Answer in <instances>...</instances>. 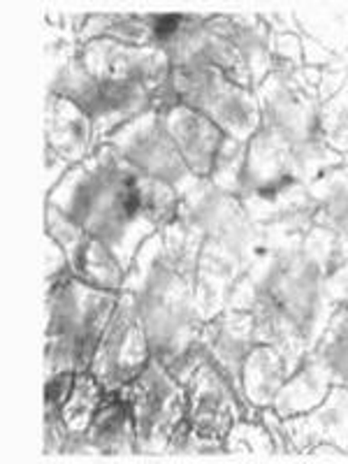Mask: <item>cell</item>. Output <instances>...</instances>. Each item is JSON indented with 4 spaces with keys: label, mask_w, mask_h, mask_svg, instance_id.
Here are the masks:
<instances>
[{
    "label": "cell",
    "mask_w": 348,
    "mask_h": 464,
    "mask_svg": "<svg viewBox=\"0 0 348 464\" xmlns=\"http://www.w3.org/2000/svg\"><path fill=\"white\" fill-rule=\"evenodd\" d=\"M312 353L325 364L334 383L348 385V304L337 306Z\"/></svg>",
    "instance_id": "cell-17"
},
{
    "label": "cell",
    "mask_w": 348,
    "mask_h": 464,
    "mask_svg": "<svg viewBox=\"0 0 348 464\" xmlns=\"http://www.w3.org/2000/svg\"><path fill=\"white\" fill-rule=\"evenodd\" d=\"M119 295L95 288L72 275L49 288L47 376L56 372H89Z\"/></svg>",
    "instance_id": "cell-1"
},
{
    "label": "cell",
    "mask_w": 348,
    "mask_h": 464,
    "mask_svg": "<svg viewBox=\"0 0 348 464\" xmlns=\"http://www.w3.org/2000/svg\"><path fill=\"white\" fill-rule=\"evenodd\" d=\"M186 418L169 439L168 453H214L223 450L226 437L239 418H248L242 400L221 372L211 362H202L200 370L186 383Z\"/></svg>",
    "instance_id": "cell-3"
},
{
    "label": "cell",
    "mask_w": 348,
    "mask_h": 464,
    "mask_svg": "<svg viewBox=\"0 0 348 464\" xmlns=\"http://www.w3.org/2000/svg\"><path fill=\"white\" fill-rule=\"evenodd\" d=\"M91 135L93 121L89 114L63 95L53 93L47 107L49 149L56 151L65 163H82L91 151Z\"/></svg>",
    "instance_id": "cell-13"
},
{
    "label": "cell",
    "mask_w": 348,
    "mask_h": 464,
    "mask_svg": "<svg viewBox=\"0 0 348 464\" xmlns=\"http://www.w3.org/2000/svg\"><path fill=\"white\" fill-rule=\"evenodd\" d=\"M138 450V432L132 418L130 397L126 388L116 392H107L101 409L91 422L89 432L82 439H68L63 453L82 455H130Z\"/></svg>",
    "instance_id": "cell-10"
},
{
    "label": "cell",
    "mask_w": 348,
    "mask_h": 464,
    "mask_svg": "<svg viewBox=\"0 0 348 464\" xmlns=\"http://www.w3.org/2000/svg\"><path fill=\"white\" fill-rule=\"evenodd\" d=\"M110 147L121 153L128 163L142 169L153 179L174 186L181 198L190 190L186 184H188V177H196V174L190 172L186 160L181 159L179 149L168 135L163 119L156 110L144 111L138 119L116 128L110 135Z\"/></svg>",
    "instance_id": "cell-6"
},
{
    "label": "cell",
    "mask_w": 348,
    "mask_h": 464,
    "mask_svg": "<svg viewBox=\"0 0 348 464\" xmlns=\"http://www.w3.org/2000/svg\"><path fill=\"white\" fill-rule=\"evenodd\" d=\"M284 430L295 453H304L316 443H333L348 453V385L334 383L316 409L285 418Z\"/></svg>",
    "instance_id": "cell-12"
},
{
    "label": "cell",
    "mask_w": 348,
    "mask_h": 464,
    "mask_svg": "<svg viewBox=\"0 0 348 464\" xmlns=\"http://www.w3.org/2000/svg\"><path fill=\"white\" fill-rule=\"evenodd\" d=\"M333 376L327 372L325 364L316 355H306L302 364L297 367L288 379L284 381L281 391L275 397V409L281 418L302 416V413L312 411L333 391Z\"/></svg>",
    "instance_id": "cell-14"
},
{
    "label": "cell",
    "mask_w": 348,
    "mask_h": 464,
    "mask_svg": "<svg viewBox=\"0 0 348 464\" xmlns=\"http://www.w3.org/2000/svg\"><path fill=\"white\" fill-rule=\"evenodd\" d=\"M226 453L235 455H276V443L260 418H239L226 437Z\"/></svg>",
    "instance_id": "cell-18"
},
{
    "label": "cell",
    "mask_w": 348,
    "mask_h": 464,
    "mask_svg": "<svg viewBox=\"0 0 348 464\" xmlns=\"http://www.w3.org/2000/svg\"><path fill=\"white\" fill-rule=\"evenodd\" d=\"M130 397L138 450L168 453L169 439L186 418V385L174 379L160 360L151 358L142 374L126 385Z\"/></svg>",
    "instance_id": "cell-4"
},
{
    "label": "cell",
    "mask_w": 348,
    "mask_h": 464,
    "mask_svg": "<svg viewBox=\"0 0 348 464\" xmlns=\"http://www.w3.org/2000/svg\"><path fill=\"white\" fill-rule=\"evenodd\" d=\"M169 84L181 105L205 114L227 138L237 142L248 144L263 126L258 95L232 82L217 65L205 61L172 65Z\"/></svg>",
    "instance_id": "cell-2"
},
{
    "label": "cell",
    "mask_w": 348,
    "mask_h": 464,
    "mask_svg": "<svg viewBox=\"0 0 348 464\" xmlns=\"http://www.w3.org/2000/svg\"><path fill=\"white\" fill-rule=\"evenodd\" d=\"M258 102L263 111L265 130L288 144L290 149L318 142L316 107L312 98L302 93L295 82L285 74H269L258 86Z\"/></svg>",
    "instance_id": "cell-8"
},
{
    "label": "cell",
    "mask_w": 348,
    "mask_h": 464,
    "mask_svg": "<svg viewBox=\"0 0 348 464\" xmlns=\"http://www.w3.org/2000/svg\"><path fill=\"white\" fill-rule=\"evenodd\" d=\"M288 364L284 355L269 343H256L242 367V392L246 404L258 411L275 404L276 392L288 379Z\"/></svg>",
    "instance_id": "cell-15"
},
{
    "label": "cell",
    "mask_w": 348,
    "mask_h": 464,
    "mask_svg": "<svg viewBox=\"0 0 348 464\" xmlns=\"http://www.w3.org/2000/svg\"><path fill=\"white\" fill-rule=\"evenodd\" d=\"M149 360L151 348L140 321L138 300L130 290H121L119 304L102 333L89 372L105 388V392H116L138 379Z\"/></svg>",
    "instance_id": "cell-5"
},
{
    "label": "cell",
    "mask_w": 348,
    "mask_h": 464,
    "mask_svg": "<svg viewBox=\"0 0 348 464\" xmlns=\"http://www.w3.org/2000/svg\"><path fill=\"white\" fill-rule=\"evenodd\" d=\"M105 395V388L98 383V379L91 372L77 374L72 392L61 409V416H63L65 428H68V439H82L89 432L91 422H93Z\"/></svg>",
    "instance_id": "cell-16"
},
{
    "label": "cell",
    "mask_w": 348,
    "mask_h": 464,
    "mask_svg": "<svg viewBox=\"0 0 348 464\" xmlns=\"http://www.w3.org/2000/svg\"><path fill=\"white\" fill-rule=\"evenodd\" d=\"M200 343L205 348L207 362H211L221 372L223 379L235 388L242 400L248 418H254L256 411L246 404L242 392V367L248 358L251 348L256 346L254 334V314L239 312V309H226L217 318H211L202 325Z\"/></svg>",
    "instance_id": "cell-9"
},
{
    "label": "cell",
    "mask_w": 348,
    "mask_h": 464,
    "mask_svg": "<svg viewBox=\"0 0 348 464\" xmlns=\"http://www.w3.org/2000/svg\"><path fill=\"white\" fill-rule=\"evenodd\" d=\"M163 126L172 142L179 149L181 159L198 179H209L217 165L218 151L226 142V132L209 121L205 114L190 110L188 105H174L168 111H159Z\"/></svg>",
    "instance_id": "cell-11"
},
{
    "label": "cell",
    "mask_w": 348,
    "mask_h": 464,
    "mask_svg": "<svg viewBox=\"0 0 348 464\" xmlns=\"http://www.w3.org/2000/svg\"><path fill=\"white\" fill-rule=\"evenodd\" d=\"M86 70L101 82H128L149 89L156 98L169 84L172 63L163 47H132L110 37H95L82 49Z\"/></svg>",
    "instance_id": "cell-7"
}]
</instances>
